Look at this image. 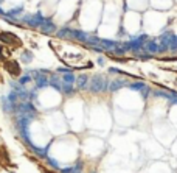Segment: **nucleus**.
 Masks as SVG:
<instances>
[{
	"label": "nucleus",
	"mask_w": 177,
	"mask_h": 173,
	"mask_svg": "<svg viewBox=\"0 0 177 173\" xmlns=\"http://www.w3.org/2000/svg\"><path fill=\"white\" fill-rule=\"evenodd\" d=\"M89 86V75H85V74H81L76 76V89H85Z\"/></svg>",
	"instance_id": "11"
},
{
	"label": "nucleus",
	"mask_w": 177,
	"mask_h": 173,
	"mask_svg": "<svg viewBox=\"0 0 177 173\" xmlns=\"http://www.w3.org/2000/svg\"><path fill=\"white\" fill-rule=\"evenodd\" d=\"M28 74L36 81V88L37 89H44L48 86V78H47V75H44L42 70H28Z\"/></svg>",
	"instance_id": "3"
},
{
	"label": "nucleus",
	"mask_w": 177,
	"mask_h": 173,
	"mask_svg": "<svg viewBox=\"0 0 177 173\" xmlns=\"http://www.w3.org/2000/svg\"><path fill=\"white\" fill-rule=\"evenodd\" d=\"M140 92H142V97H143V100H146V98L149 97V95H151V88H149V86L146 84V86H144V88H143L142 90H140Z\"/></svg>",
	"instance_id": "25"
},
{
	"label": "nucleus",
	"mask_w": 177,
	"mask_h": 173,
	"mask_svg": "<svg viewBox=\"0 0 177 173\" xmlns=\"http://www.w3.org/2000/svg\"><path fill=\"white\" fill-rule=\"evenodd\" d=\"M58 74H67V72H71L70 67H58Z\"/></svg>",
	"instance_id": "29"
},
{
	"label": "nucleus",
	"mask_w": 177,
	"mask_h": 173,
	"mask_svg": "<svg viewBox=\"0 0 177 173\" xmlns=\"http://www.w3.org/2000/svg\"><path fill=\"white\" fill-rule=\"evenodd\" d=\"M78 173H83V172H78Z\"/></svg>",
	"instance_id": "33"
},
{
	"label": "nucleus",
	"mask_w": 177,
	"mask_h": 173,
	"mask_svg": "<svg viewBox=\"0 0 177 173\" xmlns=\"http://www.w3.org/2000/svg\"><path fill=\"white\" fill-rule=\"evenodd\" d=\"M44 19L45 17H44V14L40 11L34 13V14H26V16L22 17V20H24L28 27H31V28H39V27L42 25Z\"/></svg>",
	"instance_id": "2"
},
{
	"label": "nucleus",
	"mask_w": 177,
	"mask_h": 173,
	"mask_svg": "<svg viewBox=\"0 0 177 173\" xmlns=\"http://www.w3.org/2000/svg\"><path fill=\"white\" fill-rule=\"evenodd\" d=\"M33 58H34V55L31 50H24L20 55V60H22V62H25V64H30V62L33 61Z\"/></svg>",
	"instance_id": "16"
},
{
	"label": "nucleus",
	"mask_w": 177,
	"mask_h": 173,
	"mask_svg": "<svg viewBox=\"0 0 177 173\" xmlns=\"http://www.w3.org/2000/svg\"><path fill=\"white\" fill-rule=\"evenodd\" d=\"M93 173H96V172H93Z\"/></svg>",
	"instance_id": "34"
},
{
	"label": "nucleus",
	"mask_w": 177,
	"mask_h": 173,
	"mask_svg": "<svg viewBox=\"0 0 177 173\" xmlns=\"http://www.w3.org/2000/svg\"><path fill=\"white\" fill-rule=\"evenodd\" d=\"M109 74H121V75H129V74H124L123 70L117 69V67H110V69H109Z\"/></svg>",
	"instance_id": "26"
},
{
	"label": "nucleus",
	"mask_w": 177,
	"mask_h": 173,
	"mask_svg": "<svg viewBox=\"0 0 177 173\" xmlns=\"http://www.w3.org/2000/svg\"><path fill=\"white\" fill-rule=\"evenodd\" d=\"M101 45L106 50H112V48H115L117 45H120V42H118V41H112V39H101Z\"/></svg>",
	"instance_id": "17"
},
{
	"label": "nucleus",
	"mask_w": 177,
	"mask_h": 173,
	"mask_svg": "<svg viewBox=\"0 0 177 173\" xmlns=\"http://www.w3.org/2000/svg\"><path fill=\"white\" fill-rule=\"evenodd\" d=\"M0 102H2V108H3V111H5L6 114L14 112V108L11 106V103L8 102V98H6V97H2V100H0Z\"/></svg>",
	"instance_id": "18"
},
{
	"label": "nucleus",
	"mask_w": 177,
	"mask_h": 173,
	"mask_svg": "<svg viewBox=\"0 0 177 173\" xmlns=\"http://www.w3.org/2000/svg\"><path fill=\"white\" fill-rule=\"evenodd\" d=\"M50 147H51V144H48L47 147H44V148H37V147H34L31 151H33L37 158H47L48 156V150H50Z\"/></svg>",
	"instance_id": "14"
},
{
	"label": "nucleus",
	"mask_w": 177,
	"mask_h": 173,
	"mask_svg": "<svg viewBox=\"0 0 177 173\" xmlns=\"http://www.w3.org/2000/svg\"><path fill=\"white\" fill-rule=\"evenodd\" d=\"M5 69L11 76H19L20 75V66L16 61H5Z\"/></svg>",
	"instance_id": "6"
},
{
	"label": "nucleus",
	"mask_w": 177,
	"mask_h": 173,
	"mask_svg": "<svg viewBox=\"0 0 177 173\" xmlns=\"http://www.w3.org/2000/svg\"><path fill=\"white\" fill-rule=\"evenodd\" d=\"M92 50H93L95 53H104V52H106V48H104L103 45H96V47H92Z\"/></svg>",
	"instance_id": "28"
},
{
	"label": "nucleus",
	"mask_w": 177,
	"mask_h": 173,
	"mask_svg": "<svg viewBox=\"0 0 177 173\" xmlns=\"http://www.w3.org/2000/svg\"><path fill=\"white\" fill-rule=\"evenodd\" d=\"M75 81H76V75H73V70L67 72V74L62 75V83H71V84H73Z\"/></svg>",
	"instance_id": "20"
},
{
	"label": "nucleus",
	"mask_w": 177,
	"mask_h": 173,
	"mask_svg": "<svg viewBox=\"0 0 177 173\" xmlns=\"http://www.w3.org/2000/svg\"><path fill=\"white\" fill-rule=\"evenodd\" d=\"M89 90L92 94H99V92H104V90H109V80L98 74L93 75L89 83Z\"/></svg>",
	"instance_id": "1"
},
{
	"label": "nucleus",
	"mask_w": 177,
	"mask_h": 173,
	"mask_svg": "<svg viewBox=\"0 0 177 173\" xmlns=\"http://www.w3.org/2000/svg\"><path fill=\"white\" fill-rule=\"evenodd\" d=\"M85 44H87L89 47H96V45H101V38H98V36H89L87 41H85Z\"/></svg>",
	"instance_id": "19"
},
{
	"label": "nucleus",
	"mask_w": 177,
	"mask_h": 173,
	"mask_svg": "<svg viewBox=\"0 0 177 173\" xmlns=\"http://www.w3.org/2000/svg\"><path fill=\"white\" fill-rule=\"evenodd\" d=\"M128 84H129L128 80L117 78V80H113V81H109V90H110V92H117V90H120L121 88H126Z\"/></svg>",
	"instance_id": "7"
},
{
	"label": "nucleus",
	"mask_w": 177,
	"mask_h": 173,
	"mask_svg": "<svg viewBox=\"0 0 177 173\" xmlns=\"http://www.w3.org/2000/svg\"><path fill=\"white\" fill-rule=\"evenodd\" d=\"M0 16H5V10H3L2 6H0Z\"/></svg>",
	"instance_id": "32"
},
{
	"label": "nucleus",
	"mask_w": 177,
	"mask_h": 173,
	"mask_svg": "<svg viewBox=\"0 0 177 173\" xmlns=\"http://www.w3.org/2000/svg\"><path fill=\"white\" fill-rule=\"evenodd\" d=\"M47 161H48V165H50V167L56 168V170H59V168H61V167H59V164H58V161H56L54 158H50V156H47Z\"/></svg>",
	"instance_id": "24"
},
{
	"label": "nucleus",
	"mask_w": 177,
	"mask_h": 173,
	"mask_svg": "<svg viewBox=\"0 0 177 173\" xmlns=\"http://www.w3.org/2000/svg\"><path fill=\"white\" fill-rule=\"evenodd\" d=\"M75 90H76V88H73L71 83H62V90L61 92H64L65 95H71Z\"/></svg>",
	"instance_id": "22"
},
{
	"label": "nucleus",
	"mask_w": 177,
	"mask_h": 173,
	"mask_svg": "<svg viewBox=\"0 0 177 173\" xmlns=\"http://www.w3.org/2000/svg\"><path fill=\"white\" fill-rule=\"evenodd\" d=\"M61 173H75V167H64V168H59Z\"/></svg>",
	"instance_id": "27"
},
{
	"label": "nucleus",
	"mask_w": 177,
	"mask_h": 173,
	"mask_svg": "<svg viewBox=\"0 0 177 173\" xmlns=\"http://www.w3.org/2000/svg\"><path fill=\"white\" fill-rule=\"evenodd\" d=\"M6 98H8V102L11 103V106L14 108V112H16V108H17V104H19V102H20V100H19V95H17V92L11 89V90H10V94L6 95Z\"/></svg>",
	"instance_id": "13"
},
{
	"label": "nucleus",
	"mask_w": 177,
	"mask_h": 173,
	"mask_svg": "<svg viewBox=\"0 0 177 173\" xmlns=\"http://www.w3.org/2000/svg\"><path fill=\"white\" fill-rule=\"evenodd\" d=\"M81 168H83V162H78L75 165V173H78V172H81Z\"/></svg>",
	"instance_id": "31"
},
{
	"label": "nucleus",
	"mask_w": 177,
	"mask_h": 173,
	"mask_svg": "<svg viewBox=\"0 0 177 173\" xmlns=\"http://www.w3.org/2000/svg\"><path fill=\"white\" fill-rule=\"evenodd\" d=\"M24 13V5H19V6H16V8H11L10 11H5V17L6 19H10L11 22H14L19 19V16Z\"/></svg>",
	"instance_id": "8"
},
{
	"label": "nucleus",
	"mask_w": 177,
	"mask_h": 173,
	"mask_svg": "<svg viewBox=\"0 0 177 173\" xmlns=\"http://www.w3.org/2000/svg\"><path fill=\"white\" fill-rule=\"evenodd\" d=\"M0 41L10 45H20L19 36H16L14 33H10V31H0Z\"/></svg>",
	"instance_id": "5"
},
{
	"label": "nucleus",
	"mask_w": 177,
	"mask_h": 173,
	"mask_svg": "<svg viewBox=\"0 0 177 173\" xmlns=\"http://www.w3.org/2000/svg\"><path fill=\"white\" fill-rule=\"evenodd\" d=\"M144 86H146V83L144 81H134V83H129L128 84V88L130 90H142Z\"/></svg>",
	"instance_id": "21"
},
{
	"label": "nucleus",
	"mask_w": 177,
	"mask_h": 173,
	"mask_svg": "<svg viewBox=\"0 0 177 173\" xmlns=\"http://www.w3.org/2000/svg\"><path fill=\"white\" fill-rule=\"evenodd\" d=\"M143 50L148 52V53H151V55L158 53V41L157 39H151V41L148 39L146 42H144V45H143Z\"/></svg>",
	"instance_id": "9"
},
{
	"label": "nucleus",
	"mask_w": 177,
	"mask_h": 173,
	"mask_svg": "<svg viewBox=\"0 0 177 173\" xmlns=\"http://www.w3.org/2000/svg\"><path fill=\"white\" fill-rule=\"evenodd\" d=\"M48 84L51 86L54 90H58V92H61V90H62V78L59 75H50Z\"/></svg>",
	"instance_id": "10"
},
{
	"label": "nucleus",
	"mask_w": 177,
	"mask_h": 173,
	"mask_svg": "<svg viewBox=\"0 0 177 173\" xmlns=\"http://www.w3.org/2000/svg\"><path fill=\"white\" fill-rule=\"evenodd\" d=\"M56 36L61 38V39H71V36H73V28H70V27H64V28L56 31Z\"/></svg>",
	"instance_id": "12"
},
{
	"label": "nucleus",
	"mask_w": 177,
	"mask_h": 173,
	"mask_svg": "<svg viewBox=\"0 0 177 173\" xmlns=\"http://www.w3.org/2000/svg\"><path fill=\"white\" fill-rule=\"evenodd\" d=\"M39 28H40V31H42L44 34H48V36L58 31L56 25H54V22L51 20V17H45L44 22H42V25H40Z\"/></svg>",
	"instance_id": "4"
},
{
	"label": "nucleus",
	"mask_w": 177,
	"mask_h": 173,
	"mask_svg": "<svg viewBox=\"0 0 177 173\" xmlns=\"http://www.w3.org/2000/svg\"><path fill=\"white\" fill-rule=\"evenodd\" d=\"M96 64L103 67L104 64H106V60H104V58H103V56H99V58H98V60H96Z\"/></svg>",
	"instance_id": "30"
},
{
	"label": "nucleus",
	"mask_w": 177,
	"mask_h": 173,
	"mask_svg": "<svg viewBox=\"0 0 177 173\" xmlns=\"http://www.w3.org/2000/svg\"><path fill=\"white\" fill-rule=\"evenodd\" d=\"M30 81H33V76H31L30 74H25V75H22L20 78H19V84L25 86L26 83H30Z\"/></svg>",
	"instance_id": "23"
},
{
	"label": "nucleus",
	"mask_w": 177,
	"mask_h": 173,
	"mask_svg": "<svg viewBox=\"0 0 177 173\" xmlns=\"http://www.w3.org/2000/svg\"><path fill=\"white\" fill-rule=\"evenodd\" d=\"M89 38V34L85 33V31L83 30H73V36H71V39H76V41H79V42H85Z\"/></svg>",
	"instance_id": "15"
}]
</instances>
